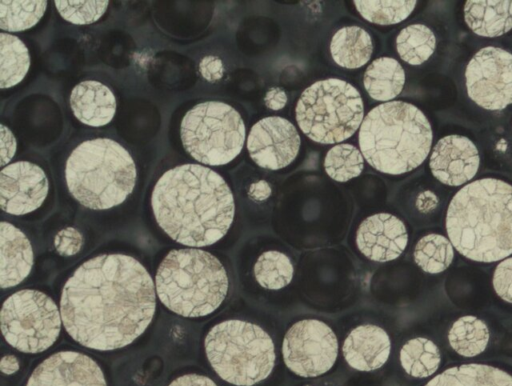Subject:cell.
<instances>
[{
    "mask_svg": "<svg viewBox=\"0 0 512 386\" xmlns=\"http://www.w3.org/2000/svg\"><path fill=\"white\" fill-rule=\"evenodd\" d=\"M155 287L146 268L124 254H102L79 266L65 283L60 313L67 333L99 351L123 348L151 323Z\"/></svg>",
    "mask_w": 512,
    "mask_h": 386,
    "instance_id": "obj_1",
    "label": "cell"
},
{
    "mask_svg": "<svg viewBox=\"0 0 512 386\" xmlns=\"http://www.w3.org/2000/svg\"><path fill=\"white\" fill-rule=\"evenodd\" d=\"M156 222L174 241L209 246L223 238L235 215L233 193L221 175L199 164L167 170L151 195Z\"/></svg>",
    "mask_w": 512,
    "mask_h": 386,
    "instance_id": "obj_2",
    "label": "cell"
},
{
    "mask_svg": "<svg viewBox=\"0 0 512 386\" xmlns=\"http://www.w3.org/2000/svg\"><path fill=\"white\" fill-rule=\"evenodd\" d=\"M453 247L477 262H495L512 254V185L482 178L461 188L446 213Z\"/></svg>",
    "mask_w": 512,
    "mask_h": 386,
    "instance_id": "obj_3",
    "label": "cell"
},
{
    "mask_svg": "<svg viewBox=\"0 0 512 386\" xmlns=\"http://www.w3.org/2000/svg\"><path fill=\"white\" fill-rule=\"evenodd\" d=\"M360 151L375 170L400 175L427 158L433 132L424 113L403 101L382 103L365 116L358 135Z\"/></svg>",
    "mask_w": 512,
    "mask_h": 386,
    "instance_id": "obj_4",
    "label": "cell"
},
{
    "mask_svg": "<svg viewBox=\"0 0 512 386\" xmlns=\"http://www.w3.org/2000/svg\"><path fill=\"white\" fill-rule=\"evenodd\" d=\"M156 293L172 312L188 318L204 317L225 300L229 279L220 260L194 248L170 251L155 276Z\"/></svg>",
    "mask_w": 512,
    "mask_h": 386,
    "instance_id": "obj_5",
    "label": "cell"
},
{
    "mask_svg": "<svg viewBox=\"0 0 512 386\" xmlns=\"http://www.w3.org/2000/svg\"><path fill=\"white\" fill-rule=\"evenodd\" d=\"M65 178L70 194L83 206L106 210L123 203L137 178L130 153L109 138L80 143L69 155Z\"/></svg>",
    "mask_w": 512,
    "mask_h": 386,
    "instance_id": "obj_6",
    "label": "cell"
},
{
    "mask_svg": "<svg viewBox=\"0 0 512 386\" xmlns=\"http://www.w3.org/2000/svg\"><path fill=\"white\" fill-rule=\"evenodd\" d=\"M205 352L214 371L236 386H252L265 380L275 364L270 335L260 326L231 319L213 326L206 335Z\"/></svg>",
    "mask_w": 512,
    "mask_h": 386,
    "instance_id": "obj_7",
    "label": "cell"
},
{
    "mask_svg": "<svg viewBox=\"0 0 512 386\" xmlns=\"http://www.w3.org/2000/svg\"><path fill=\"white\" fill-rule=\"evenodd\" d=\"M295 114L299 128L308 138L320 144H336L350 138L361 126L364 106L354 86L328 78L302 92Z\"/></svg>",
    "mask_w": 512,
    "mask_h": 386,
    "instance_id": "obj_8",
    "label": "cell"
},
{
    "mask_svg": "<svg viewBox=\"0 0 512 386\" xmlns=\"http://www.w3.org/2000/svg\"><path fill=\"white\" fill-rule=\"evenodd\" d=\"M245 124L232 106L207 101L183 117L180 136L185 150L198 162L220 166L236 158L244 145Z\"/></svg>",
    "mask_w": 512,
    "mask_h": 386,
    "instance_id": "obj_9",
    "label": "cell"
},
{
    "mask_svg": "<svg viewBox=\"0 0 512 386\" xmlns=\"http://www.w3.org/2000/svg\"><path fill=\"white\" fill-rule=\"evenodd\" d=\"M61 313L55 302L37 290H20L9 296L1 310L5 340L25 353H40L51 347L61 330Z\"/></svg>",
    "mask_w": 512,
    "mask_h": 386,
    "instance_id": "obj_10",
    "label": "cell"
},
{
    "mask_svg": "<svg viewBox=\"0 0 512 386\" xmlns=\"http://www.w3.org/2000/svg\"><path fill=\"white\" fill-rule=\"evenodd\" d=\"M282 356L287 368L296 375L317 377L333 367L338 356V340L326 323L303 319L286 332Z\"/></svg>",
    "mask_w": 512,
    "mask_h": 386,
    "instance_id": "obj_11",
    "label": "cell"
},
{
    "mask_svg": "<svg viewBox=\"0 0 512 386\" xmlns=\"http://www.w3.org/2000/svg\"><path fill=\"white\" fill-rule=\"evenodd\" d=\"M469 98L483 109L503 110L512 104V53L494 46L478 50L465 70Z\"/></svg>",
    "mask_w": 512,
    "mask_h": 386,
    "instance_id": "obj_12",
    "label": "cell"
},
{
    "mask_svg": "<svg viewBox=\"0 0 512 386\" xmlns=\"http://www.w3.org/2000/svg\"><path fill=\"white\" fill-rule=\"evenodd\" d=\"M301 139L296 127L279 116L265 117L256 122L247 138L251 159L260 167L279 170L297 157Z\"/></svg>",
    "mask_w": 512,
    "mask_h": 386,
    "instance_id": "obj_13",
    "label": "cell"
},
{
    "mask_svg": "<svg viewBox=\"0 0 512 386\" xmlns=\"http://www.w3.org/2000/svg\"><path fill=\"white\" fill-rule=\"evenodd\" d=\"M49 191L43 169L28 161H17L0 172V203L4 212L24 215L38 209Z\"/></svg>",
    "mask_w": 512,
    "mask_h": 386,
    "instance_id": "obj_14",
    "label": "cell"
},
{
    "mask_svg": "<svg viewBox=\"0 0 512 386\" xmlns=\"http://www.w3.org/2000/svg\"><path fill=\"white\" fill-rule=\"evenodd\" d=\"M26 386H107L99 365L76 351H60L41 362Z\"/></svg>",
    "mask_w": 512,
    "mask_h": 386,
    "instance_id": "obj_15",
    "label": "cell"
},
{
    "mask_svg": "<svg viewBox=\"0 0 512 386\" xmlns=\"http://www.w3.org/2000/svg\"><path fill=\"white\" fill-rule=\"evenodd\" d=\"M408 244V232L398 217L389 213L368 216L356 232L358 250L369 260L388 262L398 258Z\"/></svg>",
    "mask_w": 512,
    "mask_h": 386,
    "instance_id": "obj_16",
    "label": "cell"
},
{
    "mask_svg": "<svg viewBox=\"0 0 512 386\" xmlns=\"http://www.w3.org/2000/svg\"><path fill=\"white\" fill-rule=\"evenodd\" d=\"M480 156L475 144L461 135H448L434 146L429 167L433 176L448 186H461L477 173Z\"/></svg>",
    "mask_w": 512,
    "mask_h": 386,
    "instance_id": "obj_17",
    "label": "cell"
},
{
    "mask_svg": "<svg viewBox=\"0 0 512 386\" xmlns=\"http://www.w3.org/2000/svg\"><path fill=\"white\" fill-rule=\"evenodd\" d=\"M391 340L387 332L376 325H360L346 337L342 353L350 367L358 371H373L388 360Z\"/></svg>",
    "mask_w": 512,
    "mask_h": 386,
    "instance_id": "obj_18",
    "label": "cell"
},
{
    "mask_svg": "<svg viewBox=\"0 0 512 386\" xmlns=\"http://www.w3.org/2000/svg\"><path fill=\"white\" fill-rule=\"evenodd\" d=\"M1 268L0 283L3 289L20 284L33 266V250L26 235L9 222L0 224Z\"/></svg>",
    "mask_w": 512,
    "mask_h": 386,
    "instance_id": "obj_19",
    "label": "cell"
},
{
    "mask_svg": "<svg viewBox=\"0 0 512 386\" xmlns=\"http://www.w3.org/2000/svg\"><path fill=\"white\" fill-rule=\"evenodd\" d=\"M70 107L80 122L100 127L114 118L116 99L110 88L101 82L83 81L71 91Z\"/></svg>",
    "mask_w": 512,
    "mask_h": 386,
    "instance_id": "obj_20",
    "label": "cell"
},
{
    "mask_svg": "<svg viewBox=\"0 0 512 386\" xmlns=\"http://www.w3.org/2000/svg\"><path fill=\"white\" fill-rule=\"evenodd\" d=\"M468 27L483 37H498L512 29V1H466L463 8Z\"/></svg>",
    "mask_w": 512,
    "mask_h": 386,
    "instance_id": "obj_21",
    "label": "cell"
},
{
    "mask_svg": "<svg viewBox=\"0 0 512 386\" xmlns=\"http://www.w3.org/2000/svg\"><path fill=\"white\" fill-rule=\"evenodd\" d=\"M330 53L340 67L356 69L364 66L373 53L370 34L359 26H345L332 37Z\"/></svg>",
    "mask_w": 512,
    "mask_h": 386,
    "instance_id": "obj_22",
    "label": "cell"
},
{
    "mask_svg": "<svg viewBox=\"0 0 512 386\" xmlns=\"http://www.w3.org/2000/svg\"><path fill=\"white\" fill-rule=\"evenodd\" d=\"M425 386H512V375L487 364H462L446 369Z\"/></svg>",
    "mask_w": 512,
    "mask_h": 386,
    "instance_id": "obj_23",
    "label": "cell"
},
{
    "mask_svg": "<svg viewBox=\"0 0 512 386\" xmlns=\"http://www.w3.org/2000/svg\"><path fill=\"white\" fill-rule=\"evenodd\" d=\"M363 84L372 99L389 102L401 93L405 84V72L396 59L377 58L367 67Z\"/></svg>",
    "mask_w": 512,
    "mask_h": 386,
    "instance_id": "obj_24",
    "label": "cell"
},
{
    "mask_svg": "<svg viewBox=\"0 0 512 386\" xmlns=\"http://www.w3.org/2000/svg\"><path fill=\"white\" fill-rule=\"evenodd\" d=\"M0 87L11 88L19 84L30 67V56L24 42L17 36L0 34Z\"/></svg>",
    "mask_w": 512,
    "mask_h": 386,
    "instance_id": "obj_25",
    "label": "cell"
},
{
    "mask_svg": "<svg viewBox=\"0 0 512 386\" xmlns=\"http://www.w3.org/2000/svg\"><path fill=\"white\" fill-rule=\"evenodd\" d=\"M400 362L407 374L416 378H426L437 371L441 356L433 341L424 337H416L402 346Z\"/></svg>",
    "mask_w": 512,
    "mask_h": 386,
    "instance_id": "obj_26",
    "label": "cell"
},
{
    "mask_svg": "<svg viewBox=\"0 0 512 386\" xmlns=\"http://www.w3.org/2000/svg\"><path fill=\"white\" fill-rule=\"evenodd\" d=\"M448 340L452 349L459 355L474 357L486 349L489 330L481 319L463 316L453 323Z\"/></svg>",
    "mask_w": 512,
    "mask_h": 386,
    "instance_id": "obj_27",
    "label": "cell"
},
{
    "mask_svg": "<svg viewBox=\"0 0 512 386\" xmlns=\"http://www.w3.org/2000/svg\"><path fill=\"white\" fill-rule=\"evenodd\" d=\"M435 48L436 37L433 31L423 24L403 28L396 38V49L400 58L413 66L426 62Z\"/></svg>",
    "mask_w": 512,
    "mask_h": 386,
    "instance_id": "obj_28",
    "label": "cell"
},
{
    "mask_svg": "<svg viewBox=\"0 0 512 386\" xmlns=\"http://www.w3.org/2000/svg\"><path fill=\"white\" fill-rule=\"evenodd\" d=\"M254 276L262 288L280 290L291 283L294 266L286 254L269 250L257 258L254 265Z\"/></svg>",
    "mask_w": 512,
    "mask_h": 386,
    "instance_id": "obj_29",
    "label": "cell"
},
{
    "mask_svg": "<svg viewBox=\"0 0 512 386\" xmlns=\"http://www.w3.org/2000/svg\"><path fill=\"white\" fill-rule=\"evenodd\" d=\"M413 255L415 263L424 272L437 274L449 267L454 257V249L446 237L431 233L419 239Z\"/></svg>",
    "mask_w": 512,
    "mask_h": 386,
    "instance_id": "obj_30",
    "label": "cell"
},
{
    "mask_svg": "<svg viewBox=\"0 0 512 386\" xmlns=\"http://www.w3.org/2000/svg\"><path fill=\"white\" fill-rule=\"evenodd\" d=\"M47 1H0V28L19 32L36 25L45 13Z\"/></svg>",
    "mask_w": 512,
    "mask_h": 386,
    "instance_id": "obj_31",
    "label": "cell"
},
{
    "mask_svg": "<svg viewBox=\"0 0 512 386\" xmlns=\"http://www.w3.org/2000/svg\"><path fill=\"white\" fill-rule=\"evenodd\" d=\"M364 167L361 151L351 144H338L327 152L324 168L330 178L346 182L359 176Z\"/></svg>",
    "mask_w": 512,
    "mask_h": 386,
    "instance_id": "obj_32",
    "label": "cell"
},
{
    "mask_svg": "<svg viewBox=\"0 0 512 386\" xmlns=\"http://www.w3.org/2000/svg\"><path fill=\"white\" fill-rule=\"evenodd\" d=\"M359 14L378 25H392L405 20L414 10L417 1H353Z\"/></svg>",
    "mask_w": 512,
    "mask_h": 386,
    "instance_id": "obj_33",
    "label": "cell"
},
{
    "mask_svg": "<svg viewBox=\"0 0 512 386\" xmlns=\"http://www.w3.org/2000/svg\"><path fill=\"white\" fill-rule=\"evenodd\" d=\"M54 4L66 21L76 25H86L94 23L102 17L109 1L56 0Z\"/></svg>",
    "mask_w": 512,
    "mask_h": 386,
    "instance_id": "obj_34",
    "label": "cell"
},
{
    "mask_svg": "<svg viewBox=\"0 0 512 386\" xmlns=\"http://www.w3.org/2000/svg\"><path fill=\"white\" fill-rule=\"evenodd\" d=\"M493 287L500 298L512 303V257L497 265L493 275Z\"/></svg>",
    "mask_w": 512,
    "mask_h": 386,
    "instance_id": "obj_35",
    "label": "cell"
},
{
    "mask_svg": "<svg viewBox=\"0 0 512 386\" xmlns=\"http://www.w3.org/2000/svg\"><path fill=\"white\" fill-rule=\"evenodd\" d=\"M83 245V235L74 227L60 230L54 239V246L62 256H72L79 252Z\"/></svg>",
    "mask_w": 512,
    "mask_h": 386,
    "instance_id": "obj_36",
    "label": "cell"
},
{
    "mask_svg": "<svg viewBox=\"0 0 512 386\" xmlns=\"http://www.w3.org/2000/svg\"><path fill=\"white\" fill-rule=\"evenodd\" d=\"M17 148V142L10 131L4 124H1V167L7 164L14 156Z\"/></svg>",
    "mask_w": 512,
    "mask_h": 386,
    "instance_id": "obj_37",
    "label": "cell"
},
{
    "mask_svg": "<svg viewBox=\"0 0 512 386\" xmlns=\"http://www.w3.org/2000/svg\"><path fill=\"white\" fill-rule=\"evenodd\" d=\"M203 76L209 81H215L223 75V65L220 59L216 57H206L200 65Z\"/></svg>",
    "mask_w": 512,
    "mask_h": 386,
    "instance_id": "obj_38",
    "label": "cell"
},
{
    "mask_svg": "<svg viewBox=\"0 0 512 386\" xmlns=\"http://www.w3.org/2000/svg\"><path fill=\"white\" fill-rule=\"evenodd\" d=\"M169 386H217L210 378L198 374H186L173 380Z\"/></svg>",
    "mask_w": 512,
    "mask_h": 386,
    "instance_id": "obj_39",
    "label": "cell"
},
{
    "mask_svg": "<svg viewBox=\"0 0 512 386\" xmlns=\"http://www.w3.org/2000/svg\"><path fill=\"white\" fill-rule=\"evenodd\" d=\"M265 105L271 110H280L287 103V95L281 88H271L266 92Z\"/></svg>",
    "mask_w": 512,
    "mask_h": 386,
    "instance_id": "obj_40",
    "label": "cell"
},
{
    "mask_svg": "<svg viewBox=\"0 0 512 386\" xmlns=\"http://www.w3.org/2000/svg\"><path fill=\"white\" fill-rule=\"evenodd\" d=\"M0 369L4 374L11 375V374L15 373L16 371H18L19 361L13 355H5L1 359Z\"/></svg>",
    "mask_w": 512,
    "mask_h": 386,
    "instance_id": "obj_41",
    "label": "cell"
},
{
    "mask_svg": "<svg viewBox=\"0 0 512 386\" xmlns=\"http://www.w3.org/2000/svg\"><path fill=\"white\" fill-rule=\"evenodd\" d=\"M270 187L265 181H259L251 186V192L255 198L260 199V194L262 193L263 197H267L270 194Z\"/></svg>",
    "mask_w": 512,
    "mask_h": 386,
    "instance_id": "obj_42",
    "label": "cell"
}]
</instances>
